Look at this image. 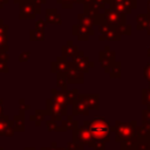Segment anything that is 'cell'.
I'll use <instances>...</instances> for the list:
<instances>
[{
	"mask_svg": "<svg viewBox=\"0 0 150 150\" xmlns=\"http://www.w3.org/2000/svg\"><path fill=\"white\" fill-rule=\"evenodd\" d=\"M104 20L109 23V25H124L125 23V14L110 7V8H107L104 11Z\"/></svg>",
	"mask_w": 150,
	"mask_h": 150,
	"instance_id": "cell-1",
	"label": "cell"
},
{
	"mask_svg": "<svg viewBox=\"0 0 150 150\" xmlns=\"http://www.w3.org/2000/svg\"><path fill=\"white\" fill-rule=\"evenodd\" d=\"M148 22H149V15H146V14H139L137 16V23H138L137 25V28L138 29L145 27L148 25Z\"/></svg>",
	"mask_w": 150,
	"mask_h": 150,
	"instance_id": "cell-6",
	"label": "cell"
},
{
	"mask_svg": "<svg viewBox=\"0 0 150 150\" xmlns=\"http://www.w3.org/2000/svg\"><path fill=\"white\" fill-rule=\"evenodd\" d=\"M79 21L82 26L84 27H90L95 21L93 20V18H90L88 14H80L79 15Z\"/></svg>",
	"mask_w": 150,
	"mask_h": 150,
	"instance_id": "cell-5",
	"label": "cell"
},
{
	"mask_svg": "<svg viewBox=\"0 0 150 150\" xmlns=\"http://www.w3.org/2000/svg\"><path fill=\"white\" fill-rule=\"evenodd\" d=\"M13 1H14L15 4H20V2H21V1H23V0H13Z\"/></svg>",
	"mask_w": 150,
	"mask_h": 150,
	"instance_id": "cell-11",
	"label": "cell"
},
{
	"mask_svg": "<svg viewBox=\"0 0 150 150\" xmlns=\"http://www.w3.org/2000/svg\"><path fill=\"white\" fill-rule=\"evenodd\" d=\"M91 0H77V2H82L83 5H87V4H89Z\"/></svg>",
	"mask_w": 150,
	"mask_h": 150,
	"instance_id": "cell-10",
	"label": "cell"
},
{
	"mask_svg": "<svg viewBox=\"0 0 150 150\" xmlns=\"http://www.w3.org/2000/svg\"><path fill=\"white\" fill-rule=\"evenodd\" d=\"M110 5H111L112 8H115V9H117V11H120V12L127 14V13H129L131 9L136 8V6H137V0H122V1H120V2H114V4H110Z\"/></svg>",
	"mask_w": 150,
	"mask_h": 150,
	"instance_id": "cell-3",
	"label": "cell"
},
{
	"mask_svg": "<svg viewBox=\"0 0 150 150\" xmlns=\"http://www.w3.org/2000/svg\"><path fill=\"white\" fill-rule=\"evenodd\" d=\"M46 19L50 23H57V25L61 23V18L55 8H48L46 11Z\"/></svg>",
	"mask_w": 150,
	"mask_h": 150,
	"instance_id": "cell-4",
	"label": "cell"
},
{
	"mask_svg": "<svg viewBox=\"0 0 150 150\" xmlns=\"http://www.w3.org/2000/svg\"><path fill=\"white\" fill-rule=\"evenodd\" d=\"M19 8H20V19H26V20H30L34 19L36 13L35 6H34V0H23L19 4Z\"/></svg>",
	"mask_w": 150,
	"mask_h": 150,
	"instance_id": "cell-2",
	"label": "cell"
},
{
	"mask_svg": "<svg viewBox=\"0 0 150 150\" xmlns=\"http://www.w3.org/2000/svg\"><path fill=\"white\" fill-rule=\"evenodd\" d=\"M148 9H149V12H150V0H148Z\"/></svg>",
	"mask_w": 150,
	"mask_h": 150,
	"instance_id": "cell-12",
	"label": "cell"
},
{
	"mask_svg": "<svg viewBox=\"0 0 150 150\" xmlns=\"http://www.w3.org/2000/svg\"><path fill=\"white\" fill-rule=\"evenodd\" d=\"M30 39H43V32L41 29H35L30 32Z\"/></svg>",
	"mask_w": 150,
	"mask_h": 150,
	"instance_id": "cell-8",
	"label": "cell"
},
{
	"mask_svg": "<svg viewBox=\"0 0 150 150\" xmlns=\"http://www.w3.org/2000/svg\"><path fill=\"white\" fill-rule=\"evenodd\" d=\"M45 28V21L43 20H38L36 21V29H43Z\"/></svg>",
	"mask_w": 150,
	"mask_h": 150,
	"instance_id": "cell-9",
	"label": "cell"
},
{
	"mask_svg": "<svg viewBox=\"0 0 150 150\" xmlns=\"http://www.w3.org/2000/svg\"><path fill=\"white\" fill-rule=\"evenodd\" d=\"M56 1L61 4L63 8H71L74 2H77V0H56Z\"/></svg>",
	"mask_w": 150,
	"mask_h": 150,
	"instance_id": "cell-7",
	"label": "cell"
}]
</instances>
